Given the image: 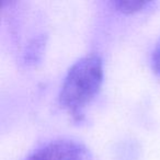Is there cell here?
Returning a JSON list of instances; mask_svg holds the SVG:
<instances>
[{
    "label": "cell",
    "mask_w": 160,
    "mask_h": 160,
    "mask_svg": "<svg viewBox=\"0 0 160 160\" xmlns=\"http://www.w3.org/2000/svg\"><path fill=\"white\" fill-rule=\"evenodd\" d=\"M110 5L121 13L132 14L135 12H139L150 8L151 6L156 5L153 1H111Z\"/></svg>",
    "instance_id": "cell-4"
},
{
    "label": "cell",
    "mask_w": 160,
    "mask_h": 160,
    "mask_svg": "<svg viewBox=\"0 0 160 160\" xmlns=\"http://www.w3.org/2000/svg\"><path fill=\"white\" fill-rule=\"evenodd\" d=\"M151 66L158 76H160V38L155 45V48L151 54Z\"/></svg>",
    "instance_id": "cell-5"
},
{
    "label": "cell",
    "mask_w": 160,
    "mask_h": 160,
    "mask_svg": "<svg viewBox=\"0 0 160 160\" xmlns=\"http://www.w3.org/2000/svg\"><path fill=\"white\" fill-rule=\"evenodd\" d=\"M103 81V62L97 54H89L68 69L58 94L60 107L66 109L76 120L100 91Z\"/></svg>",
    "instance_id": "cell-1"
},
{
    "label": "cell",
    "mask_w": 160,
    "mask_h": 160,
    "mask_svg": "<svg viewBox=\"0 0 160 160\" xmlns=\"http://www.w3.org/2000/svg\"><path fill=\"white\" fill-rule=\"evenodd\" d=\"M46 44V35L41 34L38 38H34L28 44L23 54V60L27 65H34L41 59Z\"/></svg>",
    "instance_id": "cell-3"
},
{
    "label": "cell",
    "mask_w": 160,
    "mask_h": 160,
    "mask_svg": "<svg viewBox=\"0 0 160 160\" xmlns=\"http://www.w3.org/2000/svg\"><path fill=\"white\" fill-rule=\"evenodd\" d=\"M25 160H93L82 142L69 138H57L44 144Z\"/></svg>",
    "instance_id": "cell-2"
}]
</instances>
